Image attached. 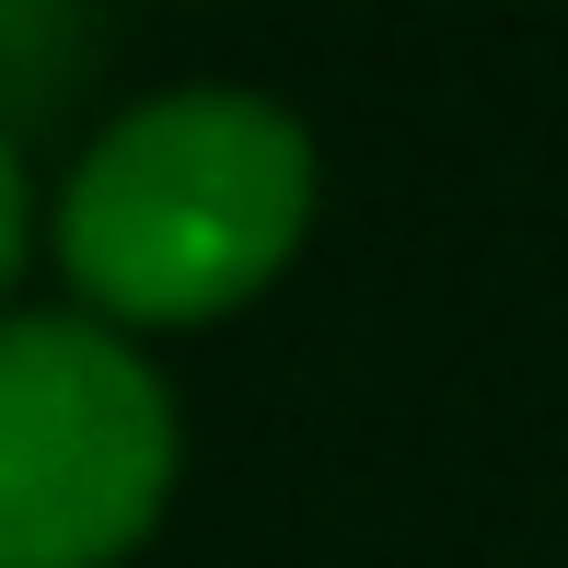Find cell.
<instances>
[{
  "instance_id": "6da1fadb",
  "label": "cell",
  "mask_w": 568,
  "mask_h": 568,
  "mask_svg": "<svg viewBox=\"0 0 568 568\" xmlns=\"http://www.w3.org/2000/svg\"><path fill=\"white\" fill-rule=\"evenodd\" d=\"M314 232V140L244 82L128 105L59 186V267L93 325H210Z\"/></svg>"
},
{
  "instance_id": "7a4b0ae2",
  "label": "cell",
  "mask_w": 568,
  "mask_h": 568,
  "mask_svg": "<svg viewBox=\"0 0 568 568\" xmlns=\"http://www.w3.org/2000/svg\"><path fill=\"white\" fill-rule=\"evenodd\" d=\"M174 499V395L116 325H0V568H116Z\"/></svg>"
},
{
  "instance_id": "3957f363",
  "label": "cell",
  "mask_w": 568,
  "mask_h": 568,
  "mask_svg": "<svg viewBox=\"0 0 568 568\" xmlns=\"http://www.w3.org/2000/svg\"><path fill=\"white\" fill-rule=\"evenodd\" d=\"M23 244H36V186H23V151L0 128V291L23 278Z\"/></svg>"
}]
</instances>
